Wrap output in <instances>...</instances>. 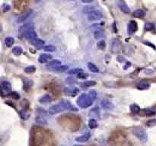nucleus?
Here are the masks:
<instances>
[{"mask_svg":"<svg viewBox=\"0 0 156 146\" xmlns=\"http://www.w3.org/2000/svg\"><path fill=\"white\" fill-rule=\"evenodd\" d=\"M126 141V136L123 132H116L115 133H113L110 138H109V143L112 145H120L123 144Z\"/></svg>","mask_w":156,"mask_h":146,"instance_id":"obj_3","label":"nucleus"},{"mask_svg":"<svg viewBox=\"0 0 156 146\" xmlns=\"http://www.w3.org/2000/svg\"><path fill=\"white\" fill-rule=\"evenodd\" d=\"M76 103L79 107L86 109L93 104V100H92V98H90L88 94H82L78 98V99L76 100Z\"/></svg>","mask_w":156,"mask_h":146,"instance_id":"obj_2","label":"nucleus"},{"mask_svg":"<svg viewBox=\"0 0 156 146\" xmlns=\"http://www.w3.org/2000/svg\"><path fill=\"white\" fill-rule=\"evenodd\" d=\"M88 69H89V71H91L92 72H94V73H97L99 72V69H98V68L97 66H96L94 63H88Z\"/></svg>","mask_w":156,"mask_h":146,"instance_id":"obj_25","label":"nucleus"},{"mask_svg":"<svg viewBox=\"0 0 156 146\" xmlns=\"http://www.w3.org/2000/svg\"><path fill=\"white\" fill-rule=\"evenodd\" d=\"M73 146H84V145H74Z\"/></svg>","mask_w":156,"mask_h":146,"instance_id":"obj_46","label":"nucleus"},{"mask_svg":"<svg viewBox=\"0 0 156 146\" xmlns=\"http://www.w3.org/2000/svg\"><path fill=\"white\" fill-rule=\"evenodd\" d=\"M62 146H63V145H62Z\"/></svg>","mask_w":156,"mask_h":146,"instance_id":"obj_47","label":"nucleus"},{"mask_svg":"<svg viewBox=\"0 0 156 146\" xmlns=\"http://www.w3.org/2000/svg\"><path fill=\"white\" fill-rule=\"evenodd\" d=\"M9 95H10L11 97H12L13 98H15V99H19V98H20L19 94L16 93V92H12V93L9 94Z\"/></svg>","mask_w":156,"mask_h":146,"instance_id":"obj_43","label":"nucleus"},{"mask_svg":"<svg viewBox=\"0 0 156 146\" xmlns=\"http://www.w3.org/2000/svg\"><path fill=\"white\" fill-rule=\"evenodd\" d=\"M68 68H69V67L67 66V65H59V66L55 67V68L52 69V70L53 71H56V72H64V71H66V70H67Z\"/></svg>","mask_w":156,"mask_h":146,"instance_id":"obj_30","label":"nucleus"},{"mask_svg":"<svg viewBox=\"0 0 156 146\" xmlns=\"http://www.w3.org/2000/svg\"><path fill=\"white\" fill-rule=\"evenodd\" d=\"M88 95H89V97L91 98H92V100H94L97 98V96H98V94H97V92L94 91V90H91L89 91V94H88Z\"/></svg>","mask_w":156,"mask_h":146,"instance_id":"obj_37","label":"nucleus"},{"mask_svg":"<svg viewBox=\"0 0 156 146\" xmlns=\"http://www.w3.org/2000/svg\"><path fill=\"white\" fill-rule=\"evenodd\" d=\"M1 88H2V94L3 95L4 93L8 94L11 91L12 86H11L10 82H8L7 81H3L1 84Z\"/></svg>","mask_w":156,"mask_h":146,"instance_id":"obj_11","label":"nucleus"},{"mask_svg":"<svg viewBox=\"0 0 156 146\" xmlns=\"http://www.w3.org/2000/svg\"><path fill=\"white\" fill-rule=\"evenodd\" d=\"M102 14L100 11L98 10H93L91 12L88 13V19L90 21H99L102 18Z\"/></svg>","mask_w":156,"mask_h":146,"instance_id":"obj_6","label":"nucleus"},{"mask_svg":"<svg viewBox=\"0 0 156 146\" xmlns=\"http://www.w3.org/2000/svg\"><path fill=\"white\" fill-rule=\"evenodd\" d=\"M19 114H20V117H21V118L22 119H24V120H27L28 118H29L30 115L29 113H27L26 111H25V110H21V111H19Z\"/></svg>","mask_w":156,"mask_h":146,"instance_id":"obj_28","label":"nucleus"},{"mask_svg":"<svg viewBox=\"0 0 156 146\" xmlns=\"http://www.w3.org/2000/svg\"><path fill=\"white\" fill-rule=\"evenodd\" d=\"M64 93L67 96L75 97L79 93V90L75 86H69V87L65 88Z\"/></svg>","mask_w":156,"mask_h":146,"instance_id":"obj_7","label":"nucleus"},{"mask_svg":"<svg viewBox=\"0 0 156 146\" xmlns=\"http://www.w3.org/2000/svg\"><path fill=\"white\" fill-rule=\"evenodd\" d=\"M77 76H78V78H81V79H86V78L88 76V75L87 73L84 72H80L79 74H78Z\"/></svg>","mask_w":156,"mask_h":146,"instance_id":"obj_42","label":"nucleus"},{"mask_svg":"<svg viewBox=\"0 0 156 146\" xmlns=\"http://www.w3.org/2000/svg\"><path fill=\"white\" fill-rule=\"evenodd\" d=\"M81 72H83V70L81 69H73L68 72V74H69V75H75V74H77L78 75V74H79V73Z\"/></svg>","mask_w":156,"mask_h":146,"instance_id":"obj_35","label":"nucleus"},{"mask_svg":"<svg viewBox=\"0 0 156 146\" xmlns=\"http://www.w3.org/2000/svg\"><path fill=\"white\" fill-rule=\"evenodd\" d=\"M121 49H122L121 42L117 39H114L112 41V45H111V51L116 53L120 52Z\"/></svg>","mask_w":156,"mask_h":146,"instance_id":"obj_9","label":"nucleus"},{"mask_svg":"<svg viewBox=\"0 0 156 146\" xmlns=\"http://www.w3.org/2000/svg\"><path fill=\"white\" fill-rule=\"evenodd\" d=\"M103 36H104V32H103L102 30H97V31L94 32V37H95L96 39L101 38Z\"/></svg>","mask_w":156,"mask_h":146,"instance_id":"obj_36","label":"nucleus"},{"mask_svg":"<svg viewBox=\"0 0 156 146\" xmlns=\"http://www.w3.org/2000/svg\"><path fill=\"white\" fill-rule=\"evenodd\" d=\"M146 15V13L144 12L142 9H136L135 11H134L133 15L135 18H143Z\"/></svg>","mask_w":156,"mask_h":146,"instance_id":"obj_21","label":"nucleus"},{"mask_svg":"<svg viewBox=\"0 0 156 146\" xmlns=\"http://www.w3.org/2000/svg\"><path fill=\"white\" fill-rule=\"evenodd\" d=\"M33 14V10H31V9H30V10L27 11L26 12H25L23 14V15H21V17H19L18 19V23H22V22H24V21H25L26 20H27V19L29 18L31 16V15Z\"/></svg>","mask_w":156,"mask_h":146,"instance_id":"obj_13","label":"nucleus"},{"mask_svg":"<svg viewBox=\"0 0 156 146\" xmlns=\"http://www.w3.org/2000/svg\"><path fill=\"white\" fill-rule=\"evenodd\" d=\"M101 105L102 108L105 109V110H110L113 108L112 104L109 101V100L104 99L101 101Z\"/></svg>","mask_w":156,"mask_h":146,"instance_id":"obj_19","label":"nucleus"},{"mask_svg":"<svg viewBox=\"0 0 156 146\" xmlns=\"http://www.w3.org/2000/svg\"><path fill=\"white\" fill-rule=\"evenodd\" d=\"M62 65V63H61L60 60H58V59H54V60L50 61V63L47 64V67L48 69L50 68V69H53V68H55V67L59 66V65Z\"/></svg>","mask_w":156,"mask_h":146,"instance_id":"obj_20","label":"nucleus"},{"mask_svg":"<svg viewBox=\"0 0 156 146\" xmlns=\"http://www.w3.org/2000/svg\"><path fill=\"white\" fill-rule=\"evenodd\" d=\"M150 87L149 83L146 82V81H141L140 83L138 84L137 88L139 90H147Z\"/></svg>","mask_w":156,"mask_h":146,"instance_id":"obj_23","label":"nucleus"},{"mask_svg":"<svg viewBox=\"0 0 156 146\" xmlns=\"http://www.w3.org/2000/svg\"><path fill=\"white\" fill-rule=\"evenodd\" d=\"M88 126H89L90 129H92V130H94V129H96V128L98 127V123L96 121V119H91L88 122Z\"/></svg>","mask_w":156,"mask_h":146,"instance_id":"obj_29","label":"nucleus"},{"mask_svg":"<svg viewBox=\"0 0 156 146\" xmlns=\"http://www.w3.org/2000/svg\"><path fill=\"white\" fill-rule=\"evenodd\" d=\"M77 111V109L74 107L69 100H62L56 104L50 106L48 109V113L50 114H56L65 111Z\"/></svg>","mask_w":156,"mask_h":146,"instance_id":"obj_1","label":"nucleus"},{"mask_svg":"<svg viewBox=\"0 0 156 146\" xmlns=\"http://www.w3.org/2000/svg\"><path fill=\"white\" fill-rule=\"evenodd\" d=\"M24 37L27 39L28 41H30L32 44L34 41H35L38 39V34L34 31V30H31L28 31L26 33H24Z\"/></svg>","mask_w":156,"mask_h":146,"instance_id":"obj_8","label":"nucleus"},{"mask_svg":"<svg viewBox=\"0 0 156 146\" xmlns=\"http://www.w3.org/2000/svg\"><path fill=\"white\" fill-rule=\"evenodd\" d=\"M52 58V55L44 53V54H41L39 57V58H38V62H39L40 63H48L49 61L51 60Z\"/></svg>","mask_w":156,"mask_h":146,"instance_id":"obj_14","label":"nucleus"},{"mask_svg":"<svg viewBox=\"0 0 156 146\" xmlns=\"http://www.w3.org/2000/svg\"><path fill=\"white\" fill-rule=\"evenodd\" d=\"M14 44H15V39L12 37H8V38H6L5 39V44L8 47H11Z\"/></svg>","mask_w":156,"mask_h":146,"instance_id":"obj_24","label":"nucleus"},{"mask_svg":"<svg viewBox=\"0 0 156 146\" xmlns=\"http://www.w3.org/2000/svg\"><path fill=\"white\" fill-rule=\"evenodd\" d=\"M36 70V68L34 65H30V66H27L25 69V72L26 73H28V74H31V73L34 72Z\"/></svg>","mask_w":156,"mask_h":146,"instance_id":"obj_33","label":"nucleus"},{"mask_svg":"<svg viewBox=\"0 0 156 146\" xmlns=\"http://www.w3.org/2000/svg\"><path fill=\"white\" fill-rule=\"evenodd\" d=\"M139 113L142 117H152L156 114V111L153 109H142Z\"/></svg>","mask_w":156,"mask_h":146,"instance_id":"obj_12","label":"nucleus"},{"mask_svg":"<svg viewBox=\"0 0 156 146\" xmlns=\"http://www.w3.org/2000/svg\"><path fill=\"white\" fill-rule=\"evenodd\" d=\"M2 8H3V12H7V11L10 9V6H9L8 5H6V7H5L4 5Z\"/></svg>","mask_w":156,"mask_h":146,"instance_id":"obj_44","label":"nucleus"},{"mask_svg":"<svg viewBox=\"0 0 156 146\" xmlns=\"http://www.w3.org/2000/svg\"><path fill=\"white\" fill-rule=\"evenodd\" d=\"M51 100H52V98L49 94H45L39 99V101L41 104H47V103L51 102Z\"/></svg>","mask_w":156,"mask_h":146,"instance_id":"obj_22","label":"nucleus"},{"mask_svg":"<svg viewBox=\"0 0 156 146\" xmlns=\"http://www.w3.org/2000/svg\"><path fill=\"white\" fill-rule=\"evenodd\" d=\"M144 28L147 31H152L154 29V25L152 23H146L144 26Z\"/></svg>","mask_w":156,"mask_h":146,"instance_id":"obj_38","label":"nucleus"},{"mask_svg":"<svg viewBox=\"0 0 156 146\" xmlns=\"http://www.w3.org/2000/svg\"><path fill=\"white\" fill-rule=\"evenodd\" d=\"M31 85H32V81H30V80H25V82H24V89L27 90L28 88H31Z\"/></svg>","mask_w":156,"mask_h":146,"instance_id":"obj_40","label":"nucleus"},{"mask_svg":"<svg viewBox=\"0 0 156 146\" xmlns=\"http://www.w3.org/2000/svg\"><path fill=\"white\" fill-rule=\"evenodd\" d=\"M90 137H91V134L89 132H87V133L83 134L82 136H79L75 138V141L78 142H81V143H83V142H86L89 140Z\"/></svg>","mask_w":156,"mask_h":146,"instance_id":"obj_18","label":"nucleus"},{"mask_svg":"<svg viewBox=\"0 0 156 146\" xmlns=\"http://www.w3.org/2000/svg\"><path fill=\"white\" fill-rule=\"evenodd\" d=\"M31 30H34V26L33 24L26 23L19 28V32L21 35H24V33H26L28 31H31Z\"/></svg>","mask_w":156,"mask_h":146,"instance_id":"obj_10","label":"nucleus"},{"mask_svg":"<svg viewBox=\"0 0 156 146\" xmlns=\"http://www.w3.org/2000/svg\"><path fill=\"white\" fill-rule=\"evenodd\" d=\"M73 79L74 78H67L66 82H68V83H73V82H75V81Z\"/></svg>","mask_w":156,"mask_h":146,"instance_id":"obj_45","label":"nucleus"},{"mask_svg":"<svg viewBox=\"0 0 156 146\" xmlns=\"http://www.w3.org/2000/svg\"><path fill=\"white\" fill-rule=\"evenodd\" d=\"M128 33L129 34H133L135 33L137 30V24L134 21H130L128 24Z\"/></svg>","mask_w":156,"mask_h":146,"instance_id":"obj_15","label":"nucleus"},{"mask_svg":"<svg viewBox=\"0 0 156 146\" xmlns=\"http://www.w3.org/2000/svg\"><path fill=\"white\" fill-rule=\"evenodd\" d=\"M97 46H98V49H100V50H104L105 46H106L105 41H104V40H100V41L98 43V44H97Z\"/></svg>","mask_w":156,"mask_h":146,"instance_id":"obj_39","label":"nucleus"},{"mask_svg":"<svg viewBox=\"0 0 156 146\" xmlns=\"http://www.w3.org/2000/svg\"><path fill=\"white\" fill-rule=\"evenodd\" d=\"M130 109H131V111L133 113H139L140 112V106H138L137 104H133L130 106Z\"/></svg>","mask_w":156,"mask_h":146,"instance_id":"obj_31","label":"nucleus"},{"mask_svg":"<svg viewBox=\"0 0 156 146\" xmlns=\"http://www.w3.org/2000/svg\"><path fill=\"white\" fill-rule=\"evenodd\" d=\"M99 114H100V112H99V109L98 107H94L89 112V115L91 117H99Z\"/></svg>","mask_w":156,"mask_h":146,"instance_id":"obj_27","label":"nucleus"},{"mask_svg":"<svg viewBox=\"0 0 156 146\" xmlns=\"http://www.w3.org/2000/svg\"><path fill=\"white\" fill-rule=\"evenodd\" d=\"M96 85V81L90 80V81H86L83 83H81V87L83 88H88V87H92V86H94Z\"/></svg>","mask_w":156,"mask_h":146,"instance_id":"obj_26","label":"nucleus"},{"mask_svg":"<svg viewBox=\"0 0 156 146\" xmlns=\"http://www.w3.org/2000/svg\"><path fill=\"white\" fill-rule=\"evenodd\" d=\"M33 44V46L35 47L37 50H41V49L44 48V45H45V42L44 40H40V39H37L35 41H34L32 43Z\"/></svg>","mask_w":156,"mask_h":146,"instance_id":"obj_16","label":"nucleus"},{"mask_svg":"<svg viewBox=\"0 0 156 146\" xmlns=\"http://www.w3.org/2000/svg\"><path fill=\"white\" fill-rule=\"evenodd\" d=\"M12 53L15 56H20L22 53V49L20 46H15L12 50Z\"/></svg>","mask_w":156,"mask_h":146,"instance_id":"obj_32","label":"nucleus"},{"mask_svg":"<svg viewBox=\"0 0 156 146\" xmlns=\"http://www.w3.org/2000/svg\"><path fill=\"white\" fill-rule=\"evenodd\" d=\"M118 5L119 7H120V10L122 11L123 13H125V14H129V13L130 12V9H129V8L128 7V5L126 4V2H123V1H120L118 3Z\"/></svg>","mask_w":156,"mask_h":146,"instance_id":"obj_17","label":"nucleus"},{"mask_svg":"<svg viewBox=\"0 0 156 146\" xmlns=\"http://www.w3.org/2000/svg\"><path fill=\"white\" fill-rule=\"evenodd\" d=\"M56 49V46H53V45H47V46H44V50L46 52H54Z\"/></svg>","mask_w":156,"mask_h":146,"instance_id":"obj_34","label":"nucleus"},{"mask_svg":"<svg viewBox=\"0 0 156 146\" xmlns=\"http://www.w3.org/2000/svg\"><path fill=\"white\" fill-rule=\"evenodd\" d=\"M156 125V119H149L148 121H147L146 123V126H148V127H152Z\"/></svg>","mask_w":156,"mask_h":146,"instance_id":"obj_41","label":"nucleus"},{"mask_svg":"<svg viewBox=\"0 0 156 146\" xmlns=\"http://www.w3.org/2000/svg\"><path fill=\"white\" fill-rule=\"evenodd\" d=\"M46 112L44 111V109H38V116L36 117V123L40 125H47V119L45 117Z\"/></svg>","mask_w":156,"mask_h":146,"instance_id":"obj_5","label":"nucleus"},{"mask_svg":"<svg viewBox=\"0 0 156 146\" xmlns=\"http://www.w3.org/2000/svg\"><path fill=\"white\" fill-rule=\"evenodd\" d=\"M133 133L134 134V136L140 139L141 142H146L148 140V136L146 132L142 129V127H134L133 129Z\"/></svg>","mask_w":156,"mask_h":146,"instance_id":"obj_4","label":"nucleus"}]
</instances>
